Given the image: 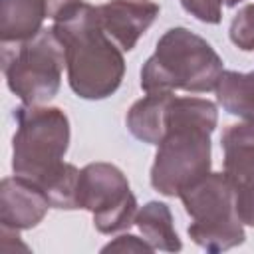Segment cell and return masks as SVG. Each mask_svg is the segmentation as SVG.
<instances>
[{"instance_id":"1","label":"cell","mask_w":254,"mask_h":254,"mask_svg":"<svg viewBox=\"0 0 254 254\" xmlns=\"http://www.w3.org/2000/svg\"><path fill=\"white\" fill-rule=\"evenodd\" d=\"M216 123L218 111L212 101L173 95L165 135L151 165V187L157 192L179 196L183 189L210 173V135Z\"/></svg>"},{"instance_id":"2","label":"cell","mask_w":254,"mask_h":254,"mask_svg":"<svg viewBox=\"0 0 254 254\" xmlns=\"http://www.w3.org/2000/svg\"><path fill=\"white\" fill-rule=\"evenodd\" d=\"M52 28L65 50L71 91L89 101L113 95L123 81L125 60L121 48L101 28L97 6L81 2Z\"/></svg>"},{"instance_id":"3","label":"cell","mask_w":254,"mask_h":254,"mask_svg":"<svg viewBox=\"0 0 254 254\" xmlns=\"http://www.w3.org/2000/svg\"><path fill=\"white\" fill-rule=\"evenodd\" d=\"M222 58L189 28H169L157 42L153 56L141 67V89L151 91H212L222 73Z\"/></svg>"},{"instance_id":"4","label":"cell","mask_w":254,"mask_h":254,"mask_svg":"<svg viewBox=\"0 0 254 254\" xmlns=\"http://www.w3.org/2000/svg\"><path fill=\"white\" fill-rule=\"evenodd\" d=\"M12 171L42 187L64 163L69 147V119L60 107L20 105L14 109Z\"/></svg>"},{"instance_id":"5","label":"cell","mask_w":254,"mask_h":254,"mask_svg":"<svg viewBox=\"0 0 254 254\" xmlns=\"http://www.w3.org/2000/svg\"><path fill=\"white\" fill-rule=\"evenodd\" d=\"M0 58L6 83L22 103L42 105L58 95L65 50L54 28H42L24 42H0Z\"/></svg>"},{"instance_id":"6","label":"cell","mask_w":254,"mask_h":254,"mask_svg":"<svg viewBox=\"0 0 254 254\" xmlns=\"http://www.w3.org/2000/svg\"><path fill=\"white\" fill-rule=\"evenodd\" d=\"M179 198L192 218L187 232L206 252H224L246 238L234 206V192L224 173H206L181 190Z\"/></svg>"},{"instance_id":"7","label":"cell","mask_w":254,"mask_h":254,"mask_svg":"<svg viewBox=\"0 0 254 254\" xmlns=\"http://www.w3.org/2000/svg\"><path fill=\"white\" fill-rule=\"evenodd\" d=\"M79 208L91 212L101 234H113L135 224L137 198L119 167L89 163L79 173Z\"/></svg>"},{"instance_id":"8","label":"cell","mask_w":254,"mask_h":254,"mask_svg":"<svg viewBox=\"0 0 254 254\" xmlns=\"http://www.w3.org/2000/svg\"><path fill=\"white\" fill-rule=\"evenodd\" d=\"M220 145L238 218L242 224L254 226V119L228 125L222 131Z\"/></svg>"},{"instance_id":"9","label":"cell","mask_w":254,"mask_h":254,"mask_svg":"<svg viewBox=\"0 0 254 254\" xmlns=\"http://www.w3.org/2000/svg\"><path fill=\"white\" fill-rule=\"evenodd\" d=\"M157 16L159 4L151 0H107L97 6L101 28L123 52H131L137 46Z\"/></svg>"},{"instance_id":"10","label":"cell","mask_w":254,"mask_h":254,"mask_svg":"<svg viewBox=\"0 0 254 254\" xmlns=\"http://www.w3.org/2000/svg\"><path fill=\"white\" fill-rule=\"evenodd\" d=\"M50 208L46 192L24 177H6L0 183V224L12 230L38 226Z\"/></svg>"},{"instance_id":"11","label":"cell","mask_w":254,"mask_h":254,"mask_svg":"<svg viewBox=\"0 0 254 254\" xmlns=\"http://www.w3.org/2000/svg\"><path fill=\"white\" fill-rule=\"evenodd\" d=\"M171 99H173V91H151L145 97L137 99L129 107L125 117L129 133L147 145H159L165 135V123H167V111Z\"/></svg>"},{"instance_id":"12","label":"cell","mask_w":254,"mask_h":254,"mask_svg":"<svg viewBox=\"0 0 254 254\" xmlns=\"http://www.w3.org/2000/svg\"><path fill=\"white\" fill-rule=\"evenodd\" d=\"M46 0H0V42H24L42 30Z\"/></svg>"},{"instance_id":"13","label":"cell","mask_w":254,"mask_h":254,"mask_svg":"<svg viewBox=\"0 0 254 254\" xmlns=\"http://www.w3.org/2000/svg\"><path fill=\"white\" fill-rule=\"evenodd\" d=\"M135 224L141 230L143 238L155 248L163 252H179L183 242L173 226L171 208L165 202L151 200L137 210Z\"/></svg>"},{"instance_id":"14","label":"cell","mask_w":254,"mask_h":254,"mask_svg":"<svg viewBox=\"0 0 254 254\" xmlns=\"http://www.w3.org/2000/svg\"><path fill=\"white\" fill-rule=\"evenodd\" d=\"M214 91L226 113L242 119H254V71L240 73L224 69Z\"/></svg>"},{"instance_id":"15","label":"cell","mask_w":254,"mask_h":254,"mask_svg":"<svg viewBox=\"0 0 254 254\" xmlns=\"http://www.w3.org/2000/svg\"><path fill=\"white\" fill-rule=\"evenodd\" d=\"M79 169L71 163H62L60 169L40 187L52 208L75 210L79 208Z\"/></svg>"},{"instance_id":"16","label":"cell","mask_w":254,"mask_h":254,"mask_svg":"<svg viewBox=\"0 0 254 254\" xmlns=\"http://www.w3.org/2000/svg\"><path fill=\"white\" fill-rule=\"evenodd\" d=\"M230 42L242 52H254V4L242 6L228 28Z\"/></svg>"},{"instance_id":"17","label":"cell","mask_w":254,"mask_h":254,"mask_svg":"<svg viewBox=\"0 0 254 254\" xmlns=\"http://www.w3.org/2000/svg\"><path fill=\"white\" fill-rule=\"evenodd\" d=\"M224 0H181L183 8L204 24H218L222 20Z\"/></svg>"},{"instance_id":"18","label":"cell","mask_w":254,"mask_h":254,"mask_svg":"<svg viewBox=\"0 0 254 254\" xmlns=\"http://www.w3.org/2000/svg\"><path fill=\"white\" fill-rule=\"evenodd\" d=\"M153 250L155 248L145 238H137L133 234L117 236L113 242H109L101 248V252H153Z\"/></svg>"},{"instance_id":"19","label":"cell","mask_w":254,"mask_h":254,"mask_svg":"<svg viewBox=\"0 0 254 254\" xmlns=\"http://www.w3.org/2000/svg\"><path fill=\"white\" fill-rule=\"evenodd\" d=\"M79 4H81V0H46L48 18H52L54 22H58L64 16H67L71 10H75Z\"/></svg>"},{"instance_id":"20","label":"cell","mask_w":254,"mask_h":254,"mask_svg":"<svg viewBox=\"0 0 254 254\" xmlns=\"http://www.w3.org/2000/svg\"><path fill=\"white\" fill-rule=\"evenodd\" d=\"M238 2H242V0H224V4H226V6H230V8H232V6H236Z\"/></svg>"}]
</instances>
